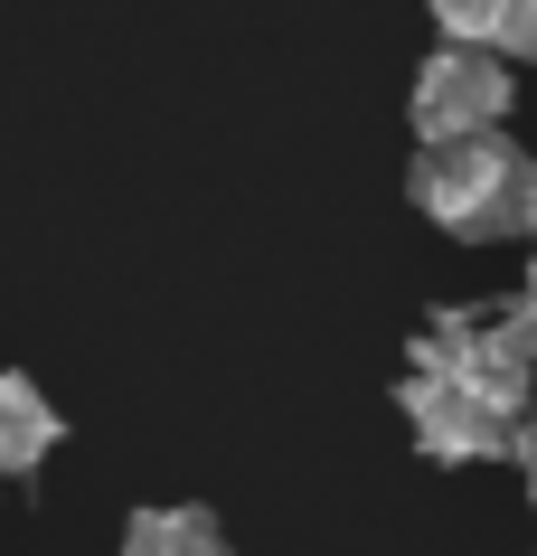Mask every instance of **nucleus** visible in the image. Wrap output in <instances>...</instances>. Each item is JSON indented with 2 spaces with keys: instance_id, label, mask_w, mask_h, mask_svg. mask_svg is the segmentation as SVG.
I'll use <instances>...</instances> for the list:
<instances>
[{
  "instance_id": "f257e3e1",
  "label": "nucleus",
  "mask_w": 537,
  "mask_h": 556,
  "mask_svg": "<svg viewBox=\"0 0 537 556\" xmlns=\"http://www.w3.org/2000/svg\"><path fill=\"white\" fill-rule=\"evenodd\" d=\"M509 179H519V151L500 132H462V142H424L415 161V207L452 236H500Z\"/></svg>"
},
{
  "instance_id": "f03ea898",
  "label": "nucleus",
  "mask_w": 537,
  "mask_h": 556,
  "mask_svg": "<svg viewBox=\"0 0 537 556\" xmlns=\"http://www.w3.org/2000/svg\"><path fill=\"white\" fill-rule=\"evenodd\" d=\"M500 114H509L500 58L444 38V48L424 58V76H415V132L424 142H462V132H500Z\"/></svg>"
},
{
  "instance_id": "7ed1b4c3",
  "label": "nucleus",
  "mask_w": 537,
  "mask_h": 556,
  "mask_svg": "<svg viewBox=\"0 0 537 556\" xmlns=\"http://www.w3.org/2000/svg\"><path fill=\"white\" fill-rule=\"evenodd\" d=\"M406 415H415V443L434 463H481V453H500L519 434V415H500L490 396H472L452 378H406Z\"/></svg>"
},
{
  "instance_id": "20e7f679",
  "label": "nucleus",
  "mask_w": 537,
  "mask_h": 556,
  "mask_svg": "<svg viewBox=\"0 0 537 556\" xmlns=\"http://www.w3.org/2000/svg\"><path fill=\"white\" fill-rule=\"evenodd\" d=\"M444 38L462 48H490V58H528L537 48V0H434Z\"/></svg>"
},
{
  "instance_id": "39448f33",
  "label": "nucleus",
  "mask_w": 537,
  "mask_h": 556,
  "mask_svg": "<svg viewBox=\"0 0 537 556\" xmlns=\"http://www.w3.org/2000/svg\"><path fill=\"white\" fill-rule=\"evenodd\" d=\"M57 406L38 396L29 378H0V471H38L48 453H57Z\"/></svg>"
},
{
  "instance_id": "423d86ee",
  "label": "nucleus",
  "mask_w": 537,
  "mask_h": 556,
  "mask_svg": "<svg viewBox=\"0 0 537 556\" xmlns=\"http://www.w3.org/2000/svg\"><path fill=\"white\" fill-rule=\"evenodd\" d=\"M123 556H227V528L208 509H142L123 528Z\"/></svg>"
},
{
  "instance_id": "0eeeda50",
  "label": "nucleus",
  "mask_w": 537,
  "mask_h": 556,
  "mask_svg": "<svg viewBox=\"0 0 537 556\" xmlns=\"http://www.w3.org/2000/svg\"><path fill=\"white\" fill-rule=\"evenodd\" d=\"M500 236H528V245H537V161H519V179H509V207H500Z\"/></svg>"
},
{
  "instance_id": "6e6552de",
  "label": "nucleus",
  "mask_w": 537,
  "mask_h": 556,
  "mask_svg": "<svg viewBox=\"0 0 537 556\" xmlns=\"http://www.w3.org/2000/svg\"><path fill=\"white\" fill-rule=\"evenodd\" d=\"M509 330H519V340H528V358H537V264H528V283L509 293Z\"/></svg>"
},
{
  "instance_id": "1a4fd4ad",
  "label": "nucleus",
  "mask_w": 537,
  "mask_h": 556,
  "mask_svg": "<svg viewBox=\"0 0 537 556\" xmlns=\"http://www.w3.org/2000/svg\"><path fill=\"white\" fill-rule=\"evenodd\" d=\"M528 500H537V463H528Z\"/></svg>"
}]
</instances>
